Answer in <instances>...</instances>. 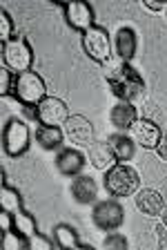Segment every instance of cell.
I'll use <instances>...</instances> for the list:
<instances>
[{"label": "cell", "mask_w": 167, "mask_h": 250, "mask_svg": "<svg viewBox=\"0 0 167 250\" xmlns=\"http://www.w3.org/2000/svg\"><path fill=\"white\" fill-rule=\"evenodd\" d=\"M103 74L105 81L110 83L111 94L123 103H136L145 96V78L130 62H123L114 56L103 65Z\"/></svg>", "instance_id": "6da1fadb"}, {"label": "cell", "mask_w": 167, "mask_h": 250, "mask_svg": "<svg viewBox=\"0 0 167 250\" xmlns=\"http://www.w3.org/2000/svg\"><path fill=\"white\" fill-rule=\"evenodd\" d=\"M103 186L111 199L120 197H134L141 190V174L130 163H114L105 172Z\"/></svg>", "instance_id": "7a4b0ae2"}, {"label": "cell", "mask_w": 167, "mask_h": 250, "mask_svg": "<svg viewBox=\"0 0 167 250\" xmlns=\"http://www.w3.org/2000/svg\"><path fill=\"white\" fill-rule=\"evenodd\" d=\"M14 99H16L22 107H38L42 101L47 99V85H45L40 74H36V72L16 74Z\"/></svg>", "instance_id": "3957f363"}, {"label": "cell", "mask_w": 167, "mask_h": 250, "mask_svg": "<svg viewBox=\"0 0 167 250\" xmlns=\"http://www.w3.org/2000/svg\"><path fill=\"white\" fill-rule=\"evenodd\" d=\"M80 45H83V52L98 65H105L114 58V38L105 27L94 25L92 29H87L80 36Z\"/></svg>", "instance_id": "277c9868"}, {"label": "cell", "mask_w": 167, "mask_h": 250, "mask_svg": "<svg viewBox=\"0 0 167 250\" xmlns=\"http://www.w3.org/2000/svg\"><path fill=\"white\" fill-rule=\"evenodd\" d=\"M34 49L25 36H14L2 45V67L11 69L14 74L32 72Z\"/></svg>", "instance_id": "5b68a950"}, {"label": "cell", "mask_w": 167, "mask_h": 250, "mask_svg": "<svg viewBox=\"0 0 167 250\" xmlns=\"http://www.w3.org/2000/svg\"><path fill=\"white\" fill-rule=\"evenodd\" d=\"M29 141H32V132H29V125L22 119H9L2 130V147H5V154L16 159V156L25 154L29 150Z\"/></svg>", "instance_id": "8992f818"}, {"label": "cell", "mask_w": 167, "mask_h": 250, "mask_svg": "<svg viewBox=\"0 0 167 250\" xmlns=\"http://www.w3.org/2000/svg\"><path fill=\"white\" fill-rule=\"evenodd\" d=\"M92 221L103 232H116L125 221V210L118 203V199H103V201L94 203Z\"/></svg>", "instance_id": "52a82bcc"}, {"label": "cell", "mask_w": 167, "mask_h": 250, "mask_svg": "<svg viewBox=\"0 0 167 250\" xmlns=\"http://www.w3.org/2000/svg\"><path fill=\"white\" fill-rule=\"evenodd\" d=\"M69 121V107L63 99L58 96H47L36 107V123L47 125V127H63Z\"/></svg>", "instance_id": "ba28073f"}, {"label": "cell", "mask_w": 167, "mask_h": 250, "mask_svg": "<svg viewBox=\"0 0 167 250\" xmlns=\"http://www.w3.org/2000/svg\"><path fill=\"white\" fill-rule=\"evenodd\" d=\"M63 132H65V139L78 147H92L96 143L94 125L80 114L69 116V121L63 125Z\"/></svg>", "instance_id": "9c48e42d"}, {"label": "cell", "mask_w": 167, "mask_h": 250, "mask_svg": "<svg viewBox=\"0 0 167 250\" xmlns=\"http://www.w3.org/2000/svg\"><path fill=\"white\" fill-rule=\"evenodd\" d=\"M63 9V16H65V22H67L72 29L80 31L85 34L87 29L94 27V7L89 5V2H65L60 5Z\"/></svg>", "instance_id": "30bf717a"}, {"label": "cell", "mask_w": 167, "mask_h": 250, "mask_svg": "<svg viewBox=\"0 0 167 250\" xmlns=\"http://www.w3.org/2000/svg\"><path fill=\"white\" fill-rule=\"evenodd\" d=\"M85 163H87V156L80 150H76V147H63L56 154V170L63 177H72V179L80 177L85 170Z\"/></svg>", "instance_id": "8fae6325"}, {"label": "cell", "mask_w": 167, "mask_h": 250, "mask_svg": "<svg viewBox=\"0 0 167 250\" xmlns=\"http://www.w3.org/2000/svg\"><path fill=\"white\" fill-rule=\"evenodd\" d=\"M161 136L163 130L151 119H138L131 127V139L136 141V146L145 147V150H156V146L161 143Z\"/></svg>", "instance_id": "7c38bea8"}, {"label": "cell", "mask_w": 167, "mask_h": 250, "mask_svg": "<svg viewBox=\"0 0 167 250\" xmlns=\"http://www.w3.org/2000/svg\"><path fill=\"white\" fill-rule=\"evenodd\" d=\"M134 203L138 212H143L145 217H161L163 210L167 208L163 194L158 190H154V188H141L134 194Z\"/></svg>", "instance_id": "4fadbf2b"}, {"label": "cell", "mask_w": 167, "mask_h": 250, "mask_svg": "<svg viewBox=\"0 0 167 250\" xmlns=\"http://www.w3.org/2000/svg\"><path fill=\"white\" fill-rule=\"evenodd\" d=\"M138 49V36L131 27H120L114 34V56L123 62H130Z\"/></svg>", "instance_id": "5bb4252c"}, {"label": "cell", "mask_w": 167, "mask_h": 250, "mask_svg": "<svg viewBox=\"0 0 167 250\" xmlns=\"http://www.w3.org/2000/svg\"><path fill=\"white\" fill-rule=\"evenodd\" d=\"M110 121L116 127V132L127 134L136 125V121H138V109H136L134 103H123V101H118V103L110 109Z\"/></svg>", "instance_id": "9a60e30c"}, {"label": "cell", "mask_w": 167, "mask_h": 250, "mask_svg": "<svg viewBox=\"0 0 167 250\" xmlns=\"http://www.w3.org/2000/svg\"><path fill=\"white\" fill-rule=\"evenodd\" d=\"M74 201L80 203V206H92L96 203V197H98V183L89 174H80V177L72 179V188H69Z\"/></svg>", "instance_id": "2e32d148"}, {"label": "cell", "mask_w": 167, "mask_h": 250, "mask_svg": "<svg viewBox=\"0 0 167 250\" xmlns=\"http://www.w3.org/2000/svg\"><path fill=\"white\" fill-rule=\"evenodd\" d=\"M107 146H110V152L114 154L116 163H130L136 154V141L123 132H114L107 139Z\"/></svg>", "instance_id": "e0dca14e"}, {"label": "cell", "mask_w": 167, "mask_h": 250, "mask_svg": "<svg viewBox=\"0 0 167 250\" xmlns=\"http://www.w3.org/2000/svg\"><path fill=\"white\" fill-rule=\"evenodd\" d=\"M36 143L47 152H56L65 143L63 127H47V125H38L36 127Z\"/></svg>", "instance_id": "ac0fdd59"}, {"label": "cell", "mask_w": 167, "mask_h": 250, "mask_svg": "<svg viewBox=\"0 0 167 250\" xmlns=\"http://www.w3.org/2000/svg\"><path fill=\"white\" fill-rule=\"evenodd\" d=\"M87 159L92 161V166L98 167V170H103V172H107V170H110V167L116 163L114 154L110 152V146H107V141H103V143H98V141H96L94 146L89 147Z\"/></svg>", "instance_id": "d6986e66"}, {"label": "cell", "mask_w": 167, "mask_h": 250, "mask_svg": "<svg viewBox=\"0 0 167 250\" xmlns=\"http://www.w3.org/2000/svg\"><path fill=\"white\" fill-rule=\"evenodd\" d=\"M52 234H54V241H56V246L60 250H76L80 246L76 228H72V226H67V224L54 226Z\"/></svg>", "instance_id": "ffe728a7"}, {"label": "cell", "mask_w": 167, "mask_h": 250, "mask_svg": "<svg viewBox=\"0 0 167 250\" xmlns=\"http://www.w3.org/2000/svg\"><path fill=\"white\" fill-rule=\"evenodd\" d=\"M14 230H16L18 234H22L25 239H32L38 230V224H36V219H34V214L27 212L25 208L14 212Z\"/></svg>", "instance_id": "44dd1931"}, {"label": "cell", "mask_w": 167, "mask_h": 250, "mask_svg": "<svg viewBox=\"0 0 167 250\" xmlns=\"http://www.w3.org/2000/svg\"><path fill=\"white\" fill-rule=\"evenodd\" d=\"M22 208V197L18 190H14V188L9 186H2V190H0V210L2 212H18V210Z\"/></svg>", "instance_id": "7402d4cb"}, {"label": "cell", "mask_w": 167, "mask_h": 250, "mask_svg": "<svg viewBox=\"0 0 167 250\" xmlns=\"http://www.w3.org/2000/svg\"><path fill=\"white\" fill-rule=\"evenodd\" d=\"M103 250H130V239L123 232H107L103 239Z\"/></svg>", "instance_id": "603a6c76"}, {"label": "cell", "mask_w": 167, "mask_h": 250, "mask_svg": "<svg viewBox=\"0 0 167 250\" xmlns=\"http://www.w3.org/2000/svg\"><path fill=\"white\" fill-rule=\"evenodd\" d=\"M2 250H27V239L16 230L2 232Z\"/></svg>", "instance_id": "cb8c5ba5"}, {"label": "cell", "mask_w": 167, "mask_h": 250, "mask_svg": "<svg viewBox=\"0 0 167 250\" xmlns=\"http://www.w3.org/2000/svg\"><path fill=\"white\" fill-rule=\"evenodd\" d=\"M14 36H16L14 34V18L9 16V11L0 9V41H2V45L9 42Z\"/></svg>", "instance_id": "d4e9b609"}, {"label": "cell", "mask_w": 167, "mask_h": 250, "mask_svg": "<svg viewBox=\"0 0 167 250\" xmlns=\"http://www.w3.org/2000/svg\"><path fill=\"white\" fill-rule=\"evenodd\" d=\"M14 83H16V74L7 67L0 69V94L5 99L7 96H14Z\"/></svg>", "instance_id": "484cf974"}, {"label": "cell", "mask_w": 167, "mask_h": 250, "mask_svg": "<svg viewBox=\"0 0 167 250\" xmlns=\"http://www.w3.org/2000/svg\"><path fill=\"white\" fill-rule=\"evenodd\" d=\"M27 250H54L52 241L45 237V234H34L32 239H27Z\"/></svg>", "instance_id": "4316f807"}, {"label": "cell", "mask_w": 167, "mask_h": 250, "mask_svg": "<svg viewBox=\"0 0 167 250\" xmlns=\"http://www.w3.org/2000/svg\"><path fill=\"white\" fill-rule=\"evenodd\" d=\"M0 226H2V232H9V230H14V214L0 212Z\"/></svg>", "instance_id": "83f0119b"}, {"label": "cell", "mask_w": 167, "mask_h": 250, "mask_svg": "<svg viewBox=\"0 0 167 250\" xmlns=\"http://www.w3.org/2000/svg\"><path fill=\"white\" fill-rule=\"evenodd\" d=\"M156 232H158V250H167V228L163 224H158Z\"/></svg>", "instance_id": "f1b7e54d"}, {"label": "cell", "mask_w": 167, "mask_h": 250, "mask_svg": "<svg viewBox=\"0 0 167 250\" xmlns=\"http://www.w3.org/2000/svg\"><path fill=\"white\" fill-rule=\"evenodd\" d=\"M143 7L149 11H167V2H154V0H143Z\"/></svg>", "instance_id": "f546056e"}, {"label": "cell", "mask_w": 167, "mask_h": 250, "mask_svg": "<svg viewBox=\"0 0 167 250\" xmlns=\"http://www.w3.org/2000/svg\"><path fill=\"white\" fill-rule=\"evenodd\" d=\"M156 154L161 156L163 161H167V132H163L161 136V143L156 146Z\"/></svg>", "instance_id": "4dcf8cb0"}, {"label": "cell", "mask_w": 167, "mask_h": 250, "mask_svg": "<svg viewBox=\"0 0 167 250\" xmlns=\"http://www.w3.org/2000/svg\"><path fill=\"white\" fill-rule=\"evenodd\" d=\"M161 219H163V226H165V228H167V208H165V210H163Z\"/></svg>", "instance_id": "1f68e13d"}, {"label": "cell", "mask_w": 167, "mask_h": 250, "mask_svg": "<svg viewBox=\"0 0 167 250\" xmlns=\"http://www.w3.org/2000/svg\"><path fill=\"white\" fill-rule=\"evenodd\" d=\"M76 250H96V248H94V246H85V244H80Z\"/></svg>", "instance_id": "d6a6232c"}, {"label": "cell", "mask_w": 167, "mask_h": 250, "mask_svg": "<svg viewBox=\"0 0 167 250\" xmlns=\"http://www.w3.org/2000/svg\"><path fill=\"white\" fill-rule=\"evenodd\" d=\"M165 16H167V11H165Z\"/></svg>", "instance_id": "836d02e7"}]
</instances>
